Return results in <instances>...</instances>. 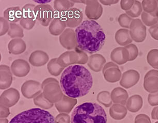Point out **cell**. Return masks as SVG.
Segmentation results:
<instances>
[{
    "mask_svg": "<svg viewBox=\"0 0 158 123\" xmlns=\"http://www.w3.org/2000/svg\"><path fill=\"white\" fill-rule=\"evenodd\" d=\"M93 84L92 74L83 65H73L67 67L60 79L62 91L65 95L73 98L87 95Z\"/></svg>",
    "mask_w": 158,
    "mask_h": 123,
    "instance_id": "6da1fadb",
    "label": "cell"
},
{
    "mask_svg": "<svg viewBox=\"0 0 158 123\" xmlns=\"http://www.w3.org/2000/svg\"><path fill=\"white\" fill-rule=\"evenodd\" d=\"M76 43L80 50L97 53L104 46L106 35L101 25L93 20H84L75 31Z\"/></svg>",
    "mask_w": 158,
    "mask_h": 123,
    "instance_id": "7a4b0ae2",
    "label": "cell"
},
{
    "mask_svg": "<svg viewBox=\"0 0 158 123\" xmlns=\"http://www.w3.org/2000/svg\"><path fill=\"white\" fill-rule=\"evenodd\" d=\"M71 123H107L106 112L98 104L86 102L74 108Z\"/></svg>",
    "mask_w": 158,
    "mask_h": 123,
    "instance_id": "3957f363",
    "label": "cell"
},
{
    "mask_svg": "<svg viewBox=\"0 0 158 123\" xmlns=\"http://www.w3.org/2000/svg\"><path fill=\"white\" fill-rule=\"evenodd\" d=\"M10 123H56L53 115L47 111L33 108L24 111L14 117Z\"/></svg>",
    "mask_w": 158,
    "mask_h": 123,
    "instance_id": "277c9868",
    "label": "cell"
},
{
    "mask_svg": "<svg viewBox=\"0 0 158 123\" xmlns=\"http://www.w3.org/2000/svg\"><path fill=\"white\" fill-rule=\"evenodd\" d=\"M35 18L41 25L44 27L49 25L54 18V11L49 4H40L35 7Z\"/></svg>",
    "mask_w": 158,
    "mask_h": 123,
    "instance_id": "5b68a950",
    "label": "cell"
},
{
    "mask_svg": "<svg viewBox=\"0 0 158 123\" xmlns=\"http://www.w3.org/2000/svg\"><path fill=\"white\" fill-rule=\"evenodd\" d=\"M130 35L136 43H142L146 37V27L139 19H133L130 25Z\"/></svg>",
    "mask_w": 158,
    "mask_h": 123,
    "instance_id": "8992f818",
    "label": "cell"
},
{
    "mask_svg": "<svg viewBox=\"0 0 158 123\" xmlns=\"http://www.w3.org/2000/svg\"><path fill=\"white\" fill-rule=\"evenodd\" d=\"M83 19L82 10L77 8H71L67 11L64 20L67 27L75 28L79 26Z\"/></svg>",
    "mask_w": 158,
    "mask_h": 123,
    "instance_id": "52a82bcc",
    "label": "cell"
},
{
    "mask_svg": "<svg viewBox=\"0 0 158 123\" xmlns=\"http://www.w3.org/2000/svg\"><path fill=\"white\" fill-rule=\"evenodd\" d=\"M144 87L149 93L158 92V70H151L145 74L144 79Z\"/></svg>",
    "mask_w": 158,
    "mask_h": 123,
    "instance_id": "ba28073f",
    "label": "cell"
},
{
    "mask_svg": "<svg viewBox=\"0 0 158 123\" xmlns=\"http://www.w3.org/2000/svg\"><path fill=\"white\" fill-rule=\"evenodd\" d=\"M104 78L108 82L115 83L120 80L122 73L118 66L113 62H109L103 68Z\"/></svg>",
    "mask_w": 158,
    "mask_h": 123,
    "instance_id": "9c48e42d",
    "label": "cell"
},
{
    "mask_svg": "<svg viewBox=\"0 0 158 123\" xmlns=\"http://www.w3.org/2000/svg\"><path fill=\"white\" fill-rule=\"evenodd\" d=\"M140 78V74L135 70H130L125 71L122 75L120 85L124 88H131L138 83Z\"/></svg>",
    "mask_w": 158,
    "mask_h": 123,
    "instance_id": "30bf717a",
    "label": "cell"
},
{
    "mask_svg": "<svg viewBox=\"0 0 158 123\" xmlns=\"http://www.w3.org/2000/svg\"><path fill=\"white\" fill-rule=\"evenodd\" d=\"M111 58L118 65H123L129 61V53L125 47L116 48L111 52Z\"/></svg>",
    "mask_w": 158,
    "mask_h": 123,
    "instance_id": "8fae6325",
    "label": "cell"
},
{
    "mask_svg": "<svg viewBox=\"0 0 158 123\" xmlns=\"http://www.w3.org/2000/svg\"><path fill=\"white\" fill-rule=\"evenodd\" d=\"M11 68L14 74L18 77L25 76L30 70L29 64L22 59H18L13 62Z\"/></svg>",
    "mask_w": 158,
    "mask_h": 123,
    "instance_id": "7c38bea8",
    "label": "cell"
},
{
    "mask_svg": "<svg viewBox=\"0 0 158 123\" xmlns=\"http://www.w3.org/2000/svg\"><path fill=\"white\" fill-rule=\"evenodd\" d=\"M49 58V56L46 52L37 50L32 52L29 58V61L33 66H41L47 63Z\"/></svg>",
    "mask_w": 158,
    "mask_h": 123,
    "instance_id": "4fadbf2b",
    "label": "cell"
},
{
    "mask_svg": "<svg viewBox=\"0 0 158 123\" xmlns=\"http://www.w3.org/2000/svg\"><path fill=\"white\" fill-rule=\"evenodd\" d=\"M4 17L11 23L19 22L22 19V11L19 6L11 7L4 11Z\"/></svg>",
    "mask_w": 158,
    "mask_h": 123,
    "instance_id": "5bb4252c",
    "label": "cell"
},
{
    "mask_svg": "<svg viewBox=\"0 0 158 123\" xmlns=\"http://www.w3.org/2000/svg\"><path fill=\"white\" fill-rule=\"evenodd\" d=\"M129 98L128 92L125 89L118 87L114 88L111 93V99L113 103L118 104L123 106L126 105Z\"/></svg>",
    "mask_w": 158,
    "mask_h": 123,
    "instance_id": "9a60e30c",
    "label": "cell"
},
{
    "mask_svg": "<svg viewBox=\"0 0 158 123\" xmlns=\"http://www.w3.org/2000/svg\"><path fill=\"white\" fill-rule=\"evenodd\" d=\"M143 105V100L139 95H133L128 98L126 104L127 109L130 112L136 113L141 110Z\"/></svg>",
    "mask_w": 158,
    "mask_h": 123,
    "instance_id": "2e32d148",
    "label": "cell"
},
{
    "mask_svg": "<svg viewBox=\"0 0 158 123\" xmlns=\"http://www.w3.org/2000/svg\"><path fill=\"white\" fill-rule=\"evenodd\" d=\"M116 41L120 46H126L132 43V40L129 31L126 28H121L118 30L115 36Z\"/></svg>",
    "mask_w": 158,
    "mask_h": 123,
    "instance_id": "e0dca14e",
    "label": "cell"
},
{
    "mask_svg": "<svg viewBox=\"0 0 158 123\" xmlns=\"http://www.w3.org/2000/svg\"><path fill=\"white\" fill-rule=\"evenodd\" d=\"M26 45L21 39H14L10 41L8 45V50L10 53L18 55L23 53L26 50Z\"/></svg>",
    "mask_w": 158,
    "mask_h": 123,
    "instance_id": "ac0fdd59",
    "label": "cell"
},
{
    "mask_svg": "<svg viewBox=\"0 0 158 123\" xmlns=\"http://www.w3.org/2000/svg\"><path fill=\"white\" fill-rule=\"evenodd\" d=\"M128 112V109L122 104H115L110 109V114L114 120H122L125 118Z\"/></svg>",
    "mask_w": 158,
    "mask_h": 123,
    "instance_id": "d6986e66",
    "label": "cell"
},
{
    "mask_svg": "<svg viewBox=\"0 0 158 123\" xmlns=\"http://www.w3.org/2000/svg\"><path fill=\"white\" fill-rule=\"evenodd\" d=\"M66 24L65 21L59 18H54L49 27V31L52 35L57 36L65 29Z\"/></svg>",
    "mask_w": 158,
    "mask_h": 123,
    "instance_id": "ffe728a7",
    "label": "cell"
},
{
    "mask_svg": "<svg viewBox=\"0 0 158 123\" xmlns=\"http://www.w3.org/2000/svg\"><path fill=\"white\" fill-rule=\"evenodd\" d=\"M142 5L145 12L148 14H155L158 16V0H144L142 1Z\"/></svg>",
    "mask_w": 158,
    "mask_h": 123,
    "instance_id": "44dd1931",
    "label": "cell"
},
{
    "mask_svg": "<svg viewBox=\"0 0 158 123\" xmlns=\"http://www.w3.org/2000/svg\"><path fill=\"white\" fill-rule=\"evenodd\" d=\"M89 60L92 61V63L93 64V69L95 71H99L104 64L106 62V60L103 56L97 54L92 55L90 57Z\"/></svg>",
    "mask_w": 158,
    "mask_h": 123,
    "instance_id": "7402d4cb",
    "label": "cell"
},
{
    "mask_svg": "<svg viewBox=\"0 0 158 123\" xmlns=\"http://www.w3.org/2000/svg\"><path fill=\"white\" fill-rule=\"evenodd\" d=\"M36 6L32 4H27L24 5L22 8L23 19L34 20H36L35 18V10Z\"/></svg>",
    "mask_w": 158,
    "mask_h": 123,
    "instance_id": "603a6c76",
    "label": "cell"
},
{
    "mask_svg": "<svg viewBox=\"0 0 158 123\" xmlns=\"http://www.w3.org/2000/svg\"><path fill=\"white\" fill-rule=\"evenodd\" d=\"M141 18L143 23L148 27H152L158 23V16L155 14H148L143 11Z\"/></svg>",
    "mask_w": 158,
    "mask_h": 123,
    "instance_id": "cb8c5ba5",
    "label": "cell"
},
{
    "mask_svg": "<svg viewBox=\"0 0 158 123\" xmlns=\"http://www.w3.org/2000/svg\"><path fill=\"white\" fill-rule=\"evenodd\" d=\"M148 63L155 69L158 70V49H152L147 55Z\"/></svg>",
    "mask_w": 158,
    "mask_h": 123,
    "instance_id": "d4e9b609",
    "label": "cell"
},
{
    "mask_svg": "<svg viewBox=\"0 0 158 123\" xmlns=\"http://www.w3.org/2000/svg\"><path fill=\"white\" fill-rule=\"evenodd\" d=\"M143 7L142 4L139 1H135L133 6L126 11V14L131 18H136L139 17L143 13Z\"/></svg>",
    "mask_w": 158,
    "mask_h": 123,
    "instance_id": "484cf974",
    "label": "cell"
},
{
    "mask_svg": "<svg viewBox=\"0 0 158 123\" xmlns=\"http://www.w3.org/2000/svg\"><path fill=\"white\" fill-rule=\"evenodd\" d=\"M98 100L106 107H109L112 104V100L110 96V94L107 91H102L99 94Z\"/></svg>",
    "mask_w": 158,
    "mask_h": 123,
    "instance_id": "4316f807",
    "label": "cell"
},
{
    "mask_svg": "<svg viewBox=\"0 0 158 123\" xmlns=\"http://www.w3.org/2000/svg\"><path fill=\"white\" fill-rule=\"evenodd\" d=\"M133 19L128 16L126 14L120 15L118 19L119 24L121 27L124 28H129Z\"/></svg>",
    "mask_w": 158,
    "mask_h": 123,
    "instance_id": "83f0119b",
    "label": "cell"
},
{
    "mask_svg": "<svg viewBox=\"0 0 158 123\" xmlns=\"http://www.w3.org/2000/svg\"><path fill=\"white\" fill-rule=\"evenodd\" d=\"M128 50L130 55L129 61L135 60L139 55V49L135 45L131 44L125 47Z\"/></svg>",
    "mask_w": 158,
    "mask_h": 123,
    "instance_id": "f1b7e54d",
    "label": "cell"
},
{
    "mask_svg": "<svg viewBox=\"0 0 158 123\" xmlns=\"http://www.w3.org/2000/svg\"><path fill=\"white\" fill-rule=\"evenodd\" d=\"M10 28L8 32V34L14 32V33L13 35H11V38L16 37H23L24 35L23 33V30L19 27V25L15 24L14 23H10Z\"/></svg>",
    "mask_w": 158,
    "mask_h": 123,
    "instance_id": "f546056e",
    "label": "cell"
},
{
    "mask_svg": "<svg viewBox=\"0 0 158 123\" xmlns=\"http://www.w3.org/2000/svg\"><path fill=\"white\" fill-rule=\"evenodd\" d=\"M36 20H27V19H21V20L20 21V24L23 28L26 30H31L34 26L35 25Z\"/></svg>",
    "mask_w": 158,
    "mask_h": 123,
    "instance_id": "4dcf8cb0",
    "label": "cell"
},
{
    "mask_svg": "<svg viewBox=\"0 0 158 123\" xmlns=\"http://www.w3.org/2000/svg\"><path fill=\"white\" fill-rule=\"evenodd\" d=\"M135 123H152V121L148 115L140 114L135 117Z\"/></svg>",
    "mask_w": 158,
    "mask_h": 123,
    "instance_id": "1f68e13d",
    "label": "cell"
},
{
    "mask_svg": "<svg viewBox=\"0 0 158 123\" xmlns=\"http://www.w3.org/2000/svg\"><path fill=\"white\" fill-rule=\"evenodd\" d=\"M148 101L150 106H158V92L149 94L148 96Z\"/></svg>",
    "mask_w": 158,
    "mask_h": 123,
    "instance_id": "d6a6232c",
    "label": "cell"
},
{
    "mask_svg": "<svg viewBox=\"0 0 158 123\" xmlns=\"http://www.w3.org/2000/svg\"><path fill=\"white\" fill-rule=\"evenodd\" d=\"M8 21L4 18L1 17V36L6 33L9 29Z\"/></svg>",
    "mask_w": 158,
    "mask_h": 123,
    "instance_id": "836d02e7",
    "label": "cell"
},
{
    "mask_svg": "<svg viewBox=\"0 0 158 123\" xmlns=\"http://www.w3.org/2000/svg\"><path fill=\"white\" fill-rule=\"evenodd\" d=\"M135 1H129V0H122L120 2V7L122 10L125 11H129L132 7L133 6Z\"/></svg>",
    "mask_w": 158,
    "mask_h": 123,
    "instance_id": "e575fe53",
    "label": "cell"
},
{
    "mask_svg": "<svg viewBox=\"0 0 158 123\" xmlns=\"http://www.w3.org/2000/svg\"><path fill=\"white\" fill-rule=\"evenodd\" d=\"M148 31L151 36L154 40H158V23L150 27L149 28Z\"/></svg>",
    "mask_w": 158,
    "mask_h": 123,
    "instance_id": "d590c367",
    "label": "cell"
},
{
    "mask_svg": "<svg viewBox=\"0 0 158 123\" xmlns=\"http://www.w3.org/2000/svg\"><path fill=\"white\" fill-rule=\"evenodd\" d=\"M119 2L118 0L117 1H100L103 5H111L112 4H115Z\"/></svg>",
    "mask_w": 158,
    "mask_h": 123,
    "instance_id": "8d00e7d4",
    "label": "cell"
},
{
    "mask_svg": "<svg viewBox=\"0 0 158 123\" xmlns=\"http://www.w3.org/2000/svg\"><path fill=\"white\" fill-rule=\"evenodd\" d=\"M158 108V107H155L152 109V117L153 120H156V109Z\"/></svg>",
    "mask_w": 158,
    "mask_h": 123,
    "instance_id": "74e56055",
    "label": "cell"
},
{
    "mask_svg": "<svg viewBox=\"0 0 158 123\" xmlns=\"http://www.w3.org/2000/svg\"><path fill=\"white\" fill-rule=\"evenodd\" d=\"M51 1H35V2H37V3H39L41 4H44L45 3H49V2H50Z\"/></svg>",
    "mask_w": 158,
    "mask_h": 123,
    "instance_id": "f35d334b",
    "label": "cell"
},
{
    "mask_svg": "<svg viewBox=\"0 0 158 123\" xmlns=\"http://www.w3.org/2000/svg\"><path fill=\"white\" fill-rule=\"evenodd\" d=\"M156 120H158V108L156 109Z\"/></svg>",
    "mask_w": 158,
    "mask_h": 123,
    "instance_id": "ab89813d",
    "label": "cell"
},
{
    "mask_svg": "<svg viewBox=\"0 0 158 123\" xmlns=\"http://www.w3.org/2000/svg\"><path fill=\"white\" fill-rule=\"evenodd\" d=\"M158 123V121H156V123Z\"/></svg>",
    "mask_w": 158,
    "mask_h": 123,
    "instance_id": "60d3db41",
    "label": "cell"
}]
</instances>
